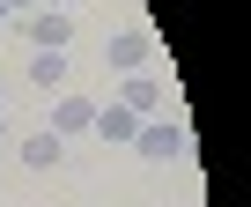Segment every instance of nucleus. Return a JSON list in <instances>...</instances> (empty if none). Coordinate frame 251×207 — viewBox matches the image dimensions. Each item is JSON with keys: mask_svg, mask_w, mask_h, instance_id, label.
<instances>
[{"mask_svg": "<svg viewBox=\"0 0 251 207\" xmlns=\"http://www.w3.org/2000/svg\"><path fill=\"white\" fill-rule=\"evenodd\" d=\"M89 126H96V104H89V96H59V104H52V133H59V141H74V133H89Z\"/></svg>", "mask_w": 251, "mask_h": 207, "instance_id": "6", "label": "nucleus"}, {"mask_svg": "<svg viewBox=\"0 0 251 207\" xmlns=\"http://www.w3.org/2000/svg\"><path fill=\"white\" fill-rule=\"evenodd\" d=\"M37 8H74V0H37Z\"/></svg>", "mask_w": 251, "mask_h": 207, "instance_id": "12", "label": "nucleus"}, {"mask_svg": "<svg viewBox=\"0 0 251 207\" xmlns=\"http://www.w3.org/2000/svg\"><path fill=\"white\" fill-rule=\"evenodd\" d=\"M133 148H141L148 163H177V155L192 148V133H185V119H141V133H133Z\"/></svg>", "mask_w": 251, "mask_h": 207, "instance_id": "2", "label": "nucleus"}, {"mask_svg": "<svg viewBox=\"0 0 251 207\" xmlns=\"http://www.w3.org/2000/svg\"><path fill=\"white\" fill-rule=\"evenodd\" d=\"M15 155H23V170H52V163L67 155V141H59V133H30Z\"/></svg>", "mask_w": 251, "mask_h": 207, "instance_id": "7", "label": "nucleus"}, {"mask_svg": "<svg viewBox=\"0 0 251 207\" xmlns=\"http://www.w3.org/2000/svg\"><path fill=\"white\" fill-rule=\"evenodd\" d=\"M0 155H8V119H0Z\"/></svg>", "mask_w": 251, "mask_h": 207, "instance_id": "11", "label": "nucleus"}, {"mask_svg": "<svg viewBox=\"0 0 251 207\" xmlns=\"http://www.w3.org/2000/svg\"><path fill=\"white\" fill-rule=\"evenodd\" d=\"M8 23H15V15H8V0H0V30H8Z\"/></svg>", "mask_w": 251, "mask_h": 207, "instance_id": "10", "label": "nucleus"}, {"mask_svg": "<svg viewBox=\"0 0 251 207\" xmlns=\"http://www.w3.org/2000/svg\"><path fill=\"white\" fill-rule=\"evenodd\" d=\"M118 104H126V111H133V119H155V111H163V81H155V74H126V89H118Z\"/></svg>", "mask_w": 251, "mask_h": 207, "instance_id": "5", "label": "nucleus"}, {"mask_svg": "<svg viewBox=\"0 0 251 207\" xmlns=\"http://www.w3.org/2000/svg\"><path fill=\"white\" fill-rule=\"evenodd\" d=\"M96 141H111V148H133V133H141V119L126 111V104L111 96V104H96V126H89Z\"/></svg>", "mask_w": 251, "mask_h": 207, "instance_id": "4", "label": "nucleus"}, {"mask_svg": "<svg viewBox=\"0 0 251 207\" xmlns=\"http://www.w3.org/2000/svg\"><path fill=\"white\" fill-rule=\"evenodd\" d=\"M15 30L30 37V52H67L74 45V15L67 8H30V15H15Z\"/></svg>", "mask_w": 251, "mask_h": 207, "instance_id": "1", "label": "nucleus"}, {"mask_svg": "<svg viewBox=\"0 0 251 207\" xmlns=\"http://www.w3.org/2000/svg\"><path fill=\"white\" fill-rule=\"evenodd\" d=\"M30 8H37V0H8V15H30Z\"/></svg>", "mask_w": 251, "mask_h": 207, "instance_id": "9", "label": "nucleus"}, {"mask_svg": "<svg viewBox=\"0 0 251 207\" xmlns=\"http://www.w3.org/2000/svg\"><path fill=\"white\" fill-rule=\"evenodd\" d=\"M30 81L52 96V89H67V52H30Z\"/></svg>", "mask_w": 251, "mask_h": 207, "instance_id": "8", "label": "nucleus"}, {"mask_svg": "<svg viewBox=\"0 0 251 207\" xmlns=\"http://www.w3.org/2000/svg\"><path fill=\"white\" fill-rule=\"evenodd\" d=\"M103 59H111V74H148L155 37H148V30H126V37H111V45H103Z\"/></svg>", "mask_w": 251, "mask_h": 207, "instance_id": "3", "label": "nucleus"}]
</instances>
